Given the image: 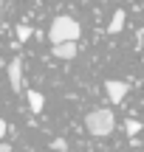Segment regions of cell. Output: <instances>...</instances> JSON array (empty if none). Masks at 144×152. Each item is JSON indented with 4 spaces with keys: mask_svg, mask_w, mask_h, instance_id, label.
<instances>
[{
    "mask_svg": "<svg viewBox=\"0 0 144 152\" xmlns=\"http://www.w3.org/2000/svg\"><path fill=\"white\" fill-rule=\"evenodd\" d=\"M17 37H20L23 42H26V39L31 37V28H28V26H17Z\"/></svg>",
    "mask_w": 144,
    "mask_h": 152,
    "instance_id": "9c48e42d",
    "label": "cell"
},
{
    "mask_svg": "<svg viewBox=\"0 0 144 152\" xmlns=\"http://www.w3.org/2000/svg\"><path fill=\"white\" fill-rule=\"evenodd\" d=\"M26 96H28V107H31V113H43V107H45V99H43V93H37V90H28Z\"/></svg>",
    "mask_w": 144,
    "mask_h": 152,
    "instance_id": "8992f818",
    "label": "cell"
},
{
    "mask_svg": "<svg viewBox=\"0 0 144 152\" xmlns=\"http://www.w3.org/2000/svg\"><path fill=\"white\" fill-rule=\"evenodd\" d=\"M105 90H107V96H110L113 104H122L124 102V93L130 90V85H127V82H119V79H107L105 82Z\"/></svg>",
    "mask_w": 144,
    "mask_h": 152,
    "instance_id": "3957f363",
    "label": "cell"
},
{
    "mask_svg": "<svg viewBox=\"0 0 144 152\" xmlns=\"http://www.w3.org/2000/svg\"><path fill=\"white\" fill-rule=\"evenodd\" d=\"M122 28H124V11H122V9H116V11H113L110 26H107V31H110V34H119Z\"/></svg>",
    "mask_w": 144,
    "mask_h": 152,
    "instance_id": "52a82bcc",
    "label": "cell"
},
{
    "mask_svg": "<svg viewBox=\"0 0 144 152\" xmlns=\"http://www.w3.org/2000/svg\"><path fill=\"white\" fill-rule=\"evenodd\" d=\"M0 152H11V147H9L6 141H0Z\"/></svg>",
    "mask_w": 144,
    "mask_h": 152,
    "instance_id": "7c38bea8",
    "label": "cell"
},
{
    "mask_svg": "<svg viewBox=\"0 0 144 152\" xmlns=\"http://www.w3.org/2000/svg\"><path fill=\"white\" fill-rule=\"evenodd\" d=\"M6 130H9V124H6V121L0 118V141H3V138H6Z\"/></svg>",
    "mask_w": 144,
    "mask_h": 152,
    "instance_id": "8fae6325",
    "label": "cell"
},
{
    "mask_svg": "<svg viewBox=\"0 0 144 152\" xmlns=\"http://www.w3.org/2000/svg\"><path fill=\"white\" fill-rule=\"evenodd\" d=\"M124 130H127V135H136V132L141 130V121H127V124H124Z\"/></svg>",
    "mask_w": 144,
    "mask_h": 152,
    "instance_id": "ba28073f",
    "label": "cell"
},
{
    "mask_svg": "<svg viewBox=\"0 0 144 152\" xmlns=\"http://www.w3.org/2000/svg\"><path fill=\"white\" fill-rule=\"evenodd\" d=\"M82 37V28H79V23L73 20V17L68 14H60L51 20V28H48V39L54 45L60 42H76V39Z\"/></svg>",
    "mask_w": 144,
    "mask_h": 152,
    "instance_id": "6da1fadb",
    "label": "cell"
},
{
    "mask_svg": "<svg viewBox=\"0 0 144 152\" xmlns=\"http://www.w3.org/2000/svg\"><path fill=\"white\" fill-rule=\"evenodd\" d=\"M113 127H116V115H113V110H107V107L90 110V113L85 115V130H88L90 135H96V138L110 135Z\"/></svg>",
    "mask_w": 144,
    "mask_h": 152,
    "instance_id": "7a4b0ae2",
    "label": "cell"
},
{
    "mask_svg": "<svg viewBox=\"0 0 144 152\" xmlns=\"http://www.w3.org/2000/svg\"><path fill=\"white\" fill-rule=\"evenodd\" d=\"M76 42H60V45H54V56L57 59H73L76 56Z\"/></svg>",
    "mask_w": 144,
    "mask_h": 152,
    "instance_id": "5b68a950",
    "label": "cell"
},
{
    "mask_svg": "<svg viewBox=\"0 0 144 152\" xmlns=\"http://www.w3.org/2000/svg\"><path fill=\"white\" fill-rule=\"evenodd\" d=\"M9 85H11L14 93H20V87H23V62H20V56H14L9 62Z\"/></svg>",
    "mask_w": 144,
    "mask_h": 152,
    "instance_id": "277c9868",
    "label": "cell"
},
{
    "mask_svg": "<svg viewBox=\"0 0 144 152\" xmlns=\"http://www.w3.org/2000/svg\"><path fill=\"white\" fill-rule=\"evenodd\" d=\"M51 147H54V149H62V152H65V149H68V144H65V141H62V138H57V141H54V144H51Z\"/></svg>",
    "mask_w": 144,
    "mask_h": 152,
    "instance_id": "30bf717a",
    "label": "cell"
}]
</instances>
